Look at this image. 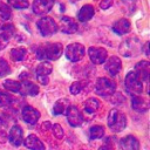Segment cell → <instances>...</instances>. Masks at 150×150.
<instances>
[{"label": "cell", "mask_w": 150, "mask_h": 150, "mask_svg": "<svg viewBox=\"0 0 150 150\" xmlns=\"http://www.w3.org/2000/svg\"><path fill=\"white\" fill-rule=\"evenodd\" d=\"M62 54L61 43H47L36 49V57L40 60H56Z\"/></svg>", "instance_id": "obj_1"}, {"label": "cell", "mask_w": 150, "mask_h": 150, "mask_svg": "<svg viewBox=\"0 0 150 150\" xmlns=\"http://www.w3.org/2000/svg\"><path fill=\"white\" fill-rule=\"evenodd\" d=\"M141 52H142V45L136 36L128 38L120 46V53L125 57H135Z\"/></svg>", "instance_id": "obj_2"}, {"label": "cell", "mask_w": 150, "mask_h": 150, "mask_svg": "<svg viewBox=\"0 0 150 150\" xmlns=\"http://www.w3.org/2000/svg\"><path fill=\"white\" fill-rule=\"evenodd\" d=\"M127 124V118L124 114L118 111L117 109L110 110L108 115V127L114 131V132H120L125 128Z\"/></svg>", "instance_id": "obj_3"}, {"label": "cell", "mask_w": 150, "mask_h": 150, "mask_svg": "<svg viewBox=\"0 0 150 150\" xmlns=\"http://www.w3.org/2000/svg\"><path fill=\"white\" fill-rule=\"evenodd\" d=\"M124 84H125V88H127L128 93H130L132 96H138L143 90L142 80L138 77V75L134 70L128 73V75L125 76Z\"/></svg>", "instance_id": "obj_4"}, {"label": "cell", "mask_w": 150, "mask_h": 150, "mask_svg": "<svg viewBox=\"0 0 150 150\" xmlns=\"http://www.w3.org/2000/svg\"><path fill=\"white\" fill-rule=\"evenodd\" d=\"M116 89V84L115 82H112L110 79L108 77H100L96 82L95 86V91L96 94L101 95V96H109L112 95L114 91Z\"/></svg>", "instance_id": "obj_5"}, {"label": "cell", "mask_w": 150, "mask_h": 150, "mask_svg": "<svg viewBox=\"0 0 150 150\" xmlns=\"http://www.w3.org/2000/svg\"><path fill=\"white\" fill-rule=\"evenodd\" d=\"M38 28H39L41 35H43V36H49L57 32L56 22L49 16H45V18L40 19L38 21Z\"/></svg>", "instance_id": "obj_6"}, {"label": "cell", "mask_w": 150, "mask_h": 150, "mask_svg": "<svg viewBox=\"0 0 150 150\" xmlns=\"http://www.w3.org/2000/svg\"><path fill=\"white\" fill-rule=\"evenodd\" d=\"M84 56V47L81 43H71L66 48V57L71 62H77Z\"/></svg>", "instance_id": "obj_7"}, {"label": "cell", "mask_w": 150, "mask_h": 150, "mask_svg": "<svg viewBox=\"0 0 150 150\" xmlns=\"http://www.w3.org/2000/svg\"><path fill=\"white\" fill-rule=\"evenodd\" d=\"M88 54H89V57H90L91 62L95 63V64L104 63L105 60H107V56H108L107 50L102 47H90L89 50H88Z\"/></svg>", "instance_id": "obj_8"}, {"label": "cell", "mask_w": 150, "mask_h": 150, "mask_svg": "<svg viewBox=\"0 0 150 150\" xmlns=\"http://www.w3.org/2000/svg\"><path fill=\"white\" fill-rule=\"evenodd\" d=\"M53 67L49 62L45 61L41 62L36 68V79L40 84H47L48 83V75L52 73Z\"/></svg>", "instance_id": "obj_9"}, {"label": "cell", "mask_w": 150, "mask_h": 150, "mask_svg": "<svg viewBox=\"0 0 150 150\" xmlns=\"http://www.w3.org/2000/svg\"><path fill=\"white\" fill-rule=\"evenodd\" d=\"M100 107V101L97 98H88L84 103H83V114L82 117L87 118V120H91L96 112V110Z\"/></svg>", "instance_id": "obj_10"}, {"label": "cell", "mask_w": 150, "mask_h": 150, "mask_svg": "<svg viewBox=\"0 0 150 150\" xmlns=\"http://www.w3.org/2000/svg\"><path fill=\"white\" fill-rule=\"evenodd\" d=\"M66 114H67V120H68V122L71 127H79V125L82 124L83 117H82V114L80 112V110L76 107L69 105Z\"/></svg>", "instance_id": "obj_11"}, {"label": "cell", "mask_w": 150, "mask_h": 150, "mask_svg": "<svg viewBox=\"0 0 150 150\" xmlns=\"http://www.w3.org/2000/svg\"><path fill=\"white\" fill-rule=\"evenodd\" d=\"M54 0H34L33 2V11L35 14L42 15L48 13L53 6H54Z\"/></svg>", "instance_id": "obj_12"}, {"label": "cell", "mask_w": 150, "mask_h": 150, "mask_svg": "<svg viewBox=\"0 0 150 150\" xmlns=\"http://www.w3.org/2000/svg\"><path fill=\"white\" fill-rule=\"evenodd\" d=\"M39 117H40V112L35 108H33L30 105H25L23 107V109H22V118L25 120V122H27L29 124H35L38 122Z\"/></svg>", "instance_id": "obj_13"}, {"label": "cell", "mask_w": 150, "mask_h": 150, "mask_svg": "<svg viewBox=\"0 0 150 150\" xmlns=\"http://www.w3.org/2000/svg\"><path fill=\"white\" fill-rule=\"evenodd\" d=\"M60 28L63 33L73 34L77 30V23L70 16H62L61 21H60Z\"/></svg>", "instance_id": "obj_14"}, {"label": "cell", "mask_w": 150, "mask_h": 150, "mask_svg": "<svg viewBox=\"0 0 150 150\" xmlns=\"http://www.w3.org/2000/svg\"><path fill=\"white\" fill-rule=\"evenodd\" d=\"M121 68H122V62H121L120 57H117V56H110L108 59V61L105 62V70L112 76L117 75L120 73Z\"/></svg>", "instance_id": "obj_15"}, {"label": "cell", "mask_w": 150, "mask_h": 150, "mask_svg": "<svg viewBox=\"0 0 150 150\" xmlns=\"http://www.w3.org/2000/svg\"><path fill=\"white\" fill-rule=\"evenodd\" d=\"M23 138V132L21 127L19 125H13L12 129L9 130V135H8V139L9 142L14 145V146H19L22 144V139Z\"/></svg>", "instance_id": "obj_16"}, {"label": "cell", "mask_w": 150, "mask_h": 150, "mask_svg": "<svg viewBox=\"0 0 150 150\" xmlns=\"http://www.w3.org/2000/svg\"><path fill=\"white\" fill-rule=\"evenodd\" d=\"M120 146L122 150H138L139 149V142L137 141L136 137L128 135L121 139Z\"/></svg>", "instance_id": "obj_17"}, {"label": "cell", "mask_w": 150, "mask_h": 150, "mask_svg": "<svg viewBox=\"0 0 150 150\" xmlns=\"http://www.w3.org/2000/svg\"><path fill=\"white\" fill-rule=\"evenodd\" d=\"M134 71L138 75V77L142 81H148V76L150 71V63L148 61H141L136 64V68Z\"/></svg>", "instance_id": "obj_18"}, {"label": "cell", "mask_w": 150, "mask_h": 150, "mask_svg": "<svg viewBox=\"0 0 150 150\" xmlns=\"http://www.w3.org/2000/svg\"><path fill=\"white\" fill-rule=\"evenodd\" d=\"M23 143H25V146L28 148V149H30V150H45L43 143L35 135H29L23 141Z\"/></svg>", "instance_id": "obj_19"}, {"label": "cell", "mask_w": 150, "mask_h": 150, "mask_svg": "<svg viewBox=\"0 0 150 150\" xmlns=\"http://www.w3.org/2000/svg\"><path fill=\"white\" fill-rule=\"evenodd\" d=\"M131 26H130V22L127 20V19H120L117 20L114 25H112V30L118 34V35H122V34H125L130 30Z\"/></svg>", "instance_id": "obj_20"}, {"label": "cell", "mask_w": 150, "mask_h": 150, "mask_svg": "<svg viewBox=\"0 0 150 150\" xmlns=\"http://www.w3.org/2000/svg\"><path fill=\"white\" fill-rule=\"evenodd\" d=\"M20 91H21L23 95L35 96V95L39 93V87H38L35 83H33V82H30V81H28V80H25V81L21 83V89H20Z\"/></svg>", "instance_id": "obj_21"}, {"label": "cell", "mask_w": 150, "mask_h": 150, "mask_svg": "<svg viewBox=\"0 0 150 150\" xmlns=\"http://www.w3.org/2000/svg\"><path fill=\"white\" fill-rule=\"evenodd\" d=\"M94 13H95V11L91 5H84L80 9V12L77 14V19L80 21H89L94 16Z\"/></svg>", "instance_id": "obj_22"}, {"label": "cell", "mask_w": 150, "mask_h": 150, "mask_svg": "<svg viewBox=\"0 0 150 150\" xmlns=\"http://www.w3.org/2000/svg\"><path fill=\"white\" fill-rule=\"evenodd\" d=\"M131 107L137 110V111H146L148 110V103L146 101L141 97V96H132V100H131Z\"/></svg>", "instance_id": "obj_23"}, {"label": "cell", "mask_w": 150, "mask_h": 150, "mask_svg": "<svg viewBox=\"0 0 150 150\" xmlns=\"http://www.w3.org/2000/svg\"><path fill=\"white\" fill-rule=\"evenodd\" d=\"M68 108H69V101L67 98H60L54 104V114L55 115L66 114V111H67Z\"/></svg>", "instance_id": "obj_24"}, {"label": "cell", "mask_w": 150, "mask_h": 150, "mask_svg": "<svg viewBox=\"0 0 150 150\" xmlns=\"http://www.w3.org/2000/svg\"><path fill=\"white\" fill-rule=\"evenodd\" d=\"M27 54V49L26 48H22V47H18V48H13L11 50V57L14 60V61H22L25 59Z\"/></svg>", "instance_id": "obj_25"}, {"label": "cell", "mask_w": 150, "mask_h": 150, "mask_svg": "<svg viewBox=\"0 0 150 150\" xmlns=\"http://www.w3.org/2000/svg\"><path fill=\"white\" fill-rule=\"evenodd\" d=\"M4 87L12 93H19L21 89V83L14 80H6L4 82Z\"/></svg>", "instance_id": "obj_26"}, {"label": "cell", "mask_w": 150, "mask_h": 150, "mask_svg": "<svg viewBox=\"0 0 150 150\" xmlns=\"http://www.w3.org/2000/svg\"><path fill=\"white\" fill-rule=\"evenodd\" d=\"M90 138L91 139H97V138H101L103 135H104V128L102 125H94L90 128Z\"/></svg>", "instance_id": "obj_27"}, {"label": "cell", "mask_w": 150, "mask_h": 150, "mask_svg": "<svg viewBox=\"0 0 150 150\" xmlns=\"http://www.w3.org/2000/svg\"><path fill=\"white\" fill-rule=\"evenodd\" d=\"M11 15H12V12H11L9 6L0 1V19L1 20H8L11 18Z\"/></svg>", "instance_id": "obj_28"}, {"label": "cell", "mask_w": 150, "mask_h": 150, "mask_svg": "<svg viewBox=\"0 0 150 150\" xmlns=\"http://www.w3.org/2000/svg\"><path fill=\"white\" fill-rule=\"evenodd\" d=\"M13 33H14V26H13V25H5V26L1 28L0 35H1L2 38L9 40L11 36L13 35Z\"/></svg>", "instance_id": "obj_29"}, {"label": "cell", "mask_w": 150, "mask_h": 150, "mask_svg": "<svg viewBox=\"0 0 150 150\" xmlns=\"http://www.w3.org/2000/svg\"><path fill=\"white\" fill-rule=\"evenodd\" d=\"M8 5H11L14 8H27L29 6L28 0H8Z\"/></svg>", "instance_id": "obj_30"}, {"label": "cell", "mask_w": 150, "mask_h": 150, "mask_svg": "<svg viewBox=\"0 0 150 150\" xmlns=\"http://www.w3.org/2000/svg\"><path fill=\"white\" fill-rule=\"evenodd\" d=\"M12 101H13V97L9 94L0 91V107H7L12 103Z\"/></svg>", "instance_id": "obj_31"}, {"label": "cell", "mask_w": 150, "mask_h": 150, "mask_svg": "<svg viewBox=\"0 0 150 150\" xmlns=\"http://www.w3.org/2000/svg\"><path fill=\"white\" fill-rule=\"evenodd\" d=\"M9 71H11V69H9V66H8L7 61L4 60V59H0V77L6 76Z\"/></svg>", "instance_id": "obj_32"}, {"label": "cell", "mask_w": 150, "mask_h": 150, "mask_svg": "<svg viewBox=\"0 0 150 150\" xmlns=\"http://www.w3.org/2000/svg\"><path fill=\"white\" fill-rule=\"evenodd\" d=\"M82 83L81 82H74L71 86H70V93L71 94H74V95H76V94H79L81 90H82Z\"/></svg>", "instance_id": "obj_33"}, {"label": "cell", "mask_w": 150, "mask_h": 150, "mask_svg": "<svg viewBox=\"0 0 150 150\" xmlns=\"http://www.w3.org/2000/svg\"><path fill=\"white\" fill-rule=\"evenodd\" d=\"M53 131H54V135L56 136V138H61L63 136V130H62L60 124H54L53 125Z\"/></svg>", "instance_id": "obj_34"}, {"label": "cell", "mask_w": 150, "mask_h": 150, "mask_svg": "<svg viewBox=\"0 0 150 150\" xmlns=\"http://www.w3.org/2000/svg\"><path fill=\"white\" fill-rule=\"evenodd\" d=\"M111 5H112V0H102L100 4V7L102 9H108Z\"/></svg>", "instance_id": "obj_35"}, {"label": "cell", "mask_w": 150, "mask_h": 150, "mask_svg": "<svg viewBox=\"0 0 150 150\" xmlns=\"http://www.w3.org/2000/svg\"><path fill=\"white\" fill-rule=\"evenodd\" d=\"M111 149H112V146H111V145H110V144L107 142V143H105L104 145H102V146H101L98 150H111Z\"/></svg>", "instance_id": "obj_36"}, {"label": "cell", "mask_w": 150, "mask_h": 150, "mask_svg": "<svg viewBox=\"0 0 150 150\" xmlns=\"http://www.w3.org/2000/svg\"><path fill=\"white\" fill-rule=\"evenodd\" d=\"M148 46H149V42H146V43H145V46H144V47H145V54H146V55H149V50H148Z\"/></svg>", "instance_id": "obj_37"}]
</instances>
